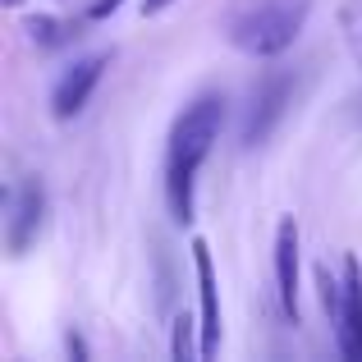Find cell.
<instances>
[{"label":"cell","instance_id":"4fadbf2b","mask_svg":"<svg viewBox=\"0 0 362 362\" xmlns=\"http://www.w3.org/2000/svg\"><path fill=\"white\" fill-rule=\"evenodd\" d=\"M64 349H69V358H78V362L88 358V344H83V339L74 335V330H69V335H64Z\"/></svg>","mask_w":362,"mask_h":362},{"label":"cell","instance_id":"52a82bcc","mask_svg":"<svg viewBox=\"0 0 362 362\" xmlns=\"http://www.w3.org/2000/svg\"><path fill=\"white\" fill-rule=\"evenodd\" d=\"M275 293L284 317L298 326V221L293 216H280L275 225Z\"/></svg>","mask_w":362,"mask_h":362},{"label":"cell","instance_id":"6da1fadb","mask_svg":"<svg viewBox=\"0 0 362 362\" xmlns=\"http://www.w3.org/2000/svg\"><path fill=\"white\" fill-rule=\"evenodd\" d=\"M225 129V97L202 92L193 106H184V115L170 129V147H165V202L175 225H193V188H197V170L211 156L216 138Z\"/></svg>","mask_w":362,"mask_h":362},{"label":"cell","instance_id":"3957f363","mask_svg":"<svg viewBox=\"0 0 362 362\" xmlns=\"http://www.w3.org/2000/svg\"><path fill=\"white\" fill-rule=\"evenodd\" d=\"M289 101H293V78L284 69H271L252 83L247 92V110H243V147H262L271 142V133L280 129V119L289 115Z\"/></svg>","mask_w":362,"mask_h":362},{"label":"cell","instance_id":"8992f818","mask_svg":"<svg viewBox=\"0 0 362 362\" xmlns=\"http://www.w3.org/2000/svg\"><path fill=\"white\" fill-rule=\"evenodd\" d=\"M193 271H197V321H202V358H216L221 349V284H216V266H211V247L202 239H193Z\"/></svg>","mask_w":362,"mask_h":362},{"label":"cell","instance_id":"5b68a950","mask_svg":"<svg viewBox=\"0 0 362 362\" xmlns=\"http://www.w3.org/2000/svg\"><path fill=\"white\" fill-rule=\"evenodd\" d=\"M106 64H110V55H83L74 69H64V78L55 83V92H51V115L60 124L78 119L83 110H88V101H92V92H97Z\"/></svg>","mask_w":362,"mask_h":362},{"label":"cell","instance_id":"8fae6325","mask_svg":"<svg viewBox=\"0 0 362 362\" xmlns=\"http://www.w3.org/2000/svg\"><path fill=\"white\" fill-rule=\"evenodd\" d=\"M28 37H33L37 46H60L64 37H69V23H60V18H46V14H37V18H28Z\"/></svg>","mask_w":362,"mask_h":362},{"label":"cell","instance_id":"9a60e30c","mask_svg":"<svg viewBox=\"0 0 362 362\" xmlns=\"http://www.w3.org/2000/svg\"><path fill=\"white\" fill-rule=\"evenodd\" d=\"M5 5H23V0H5Z\"/></svg>","mask_w":362,"mask_h":362},{"label":"cell","instance_id":"9c48e42d","mask_svg":"<svg viewBox=\"0 0 362 362\" xmlns=\"http://www.w3.org/2000/svg\"><path fill=\"white\" fill-rule=\"evenodd\" d=\"M170 354H175V362L202 358V321L188 317V312H179L175 317V335H170Z\"/></svg>","mask_w":362,"mask_h":362},{"label":"cell","instance_id":"30bf717a","mask_svg":"<svg viewBox=\"0 0 362 362\" xmlns=\"http://www.w3.org/2000/svg\"><path fill=\"white\" fill-rule=\"evenodd\" d=\"M339 33H344V46L354 55V64L362 69V0H344L339 5Z\"/></svg>","mask_w":362,"mask_h":362},{"label":"cell","instance_id":"7a4b0ae2","mask_svg":"<svg viewBox=\"0 0 362 362\" xmlns=\"http://www.w3.org/2000/svg\"><path fill=\"white\" fill-rule=\"evenodd\" d=\"M312 0H252L247 9H239L230 23V42L234 51L252 55V60H271L284 55L298 42L303 23H308Z\"/></svg>","mask_w":362,"mask_h":362},{"label":"cell","instance_id":"ba28073f","mask_svg":"<svg viewBox=\"0 0 362 362\" xmlns=\"http://www.w3.org/2000/svg\"><path fill=\"white\" fill-rule=\"evenodd\" d=\"M335 339L349 362H362V266L354 252L344 257V298H339L335 317Z\"/></svg>","mask_w":362,"mask_h":362},{"label":"cell","instance_id":"277c9868","mask_svg":"<svg viewBox=\"0 0 362 362\" xmlns=\"http://www.w3.org/2000/svg\"><path fill=\"white\" fill-rule=\"evenodd\" d=\"M46 225V188L42 179H18L5 193V247L9 257H23Z\"/></svg>","mask_w":362,"mask_h":362},{"label":"cell","instance_id":"5bb4252c","mask_svg":"<svg viewBox=\"0 0 362 362\" xmlns=\"http://www.w3.org/2000/svg\"><path fill=\"white\" fill-rule=\"evenodd\" d=\"M175 0H142V14H160V9H170Z\"/></svg>","mask_w":362,"mask_h":362},{"label":"cell","instance_id":"7c38bea8","mask_svg":"<svg viewBox=\"0 0 362 362\" xmlns=\"http://www.w3.org/2000/svg\"><path fill=\"white\" fill-rule=\"evenodd\" d=\"M119 5H124V0H92V5H88V18H110Z\"/></svg>","mask_w":362,"mask_h":362}]
</instances>
